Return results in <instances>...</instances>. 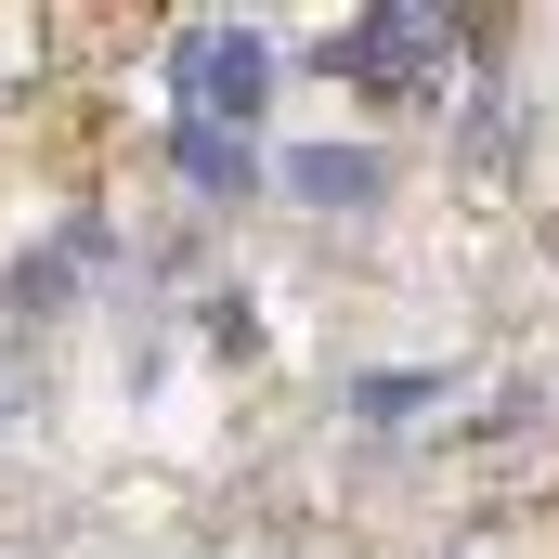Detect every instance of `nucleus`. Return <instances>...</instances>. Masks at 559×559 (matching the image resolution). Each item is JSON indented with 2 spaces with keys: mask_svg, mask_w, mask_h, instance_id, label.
I'll list each match as a JSON object with an SVG mask.
<instances>
[{
  "mask_svg": "<svg viewBox=\"0 0 559 559\" xmlns=\"http://www.w3.org/2000/svg\"><path fill=\"white\" fill-rule=\"evenodd\" d=\"M455 52H468V26H455V13H429V0H378L365 26H338V39H325V66H352L378 105H442Z\"/></svg>",
  "mask_w": 559,
  "mask_h": 559,
  "instance_id": "nucleus-1",
  "label": "nucleus"
},
{
  "mask_svg": "<svg viewBox=\"0 0 559 559\" xmlns=\"http://www.w3.org/2000/svg\"><path fill=\"white\" fill-rule=\"evenodd\" d=\"M26 404H39V378H13V365H0V429L26 417Z\"/></svg>",
  "mask_w": 559,
  "mask_h": 559,
  "instance_id": "nucleus-5",
  "label": "nucleus"
},
{
  "mask_svg": "<svg viewBox=\"0 0 559 559\" xmlns=\"http://www.w3.org/2000/svg\"><path fill=\"white\" fill-rule=\"evenodd\" d=\"M261 79H274V52H261V26H182V52H169V92H182V131H222L248 143V118H261Z\"/></svg>",
  "mask_w": 559,
  "mask_h": 559,
  "instance_id": "nucleus-2",
  "label": "nucleus"
},
{
  "mask_svg": "<svg viewBox=\"0 0 559 559\" xmlns=\"http://www.w3.org/2000/svg\"><path fill=\"white\" fill-rule=\"evenodd\" d=\"M169 156H182V182H195V195H248V143H222V131H169Z\"/></svg>",
  "mask_w": 559,
  "mask_h": 559,
  "instance_id": "nucleus-4",
  "label": "nucleus"
},
{
  "mask_svg": "<svg viewBox=\"0 0 559 559\" xmlns=\"http://www.w3.org/2000/svg\"><path fill=\"white\" fill-rule=\"evenodd\" d=\"M286 195H312V209H365V195H378V156H365V143H312V156H286Z\"/></svg>",
  "mask_w": 559,
  "mask_h": 559,
  "instance_id": "nucleus-3",
  "label": "nucleus"
}]
</instances>
